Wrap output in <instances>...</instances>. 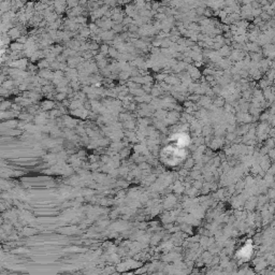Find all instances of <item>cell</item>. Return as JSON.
<instances>
[{
  "instance_id": "cell-1",
  "label": "cell",
  "mask_w": 275,
  "mask_h": 275,
  "mask_svg": "<svg viewBox=\"0 0 275 275\" xmlns=\"http://www.w3.org/2000/svg\"><path fill=\"white\" fill-rule=\"evenodd\" d=\"M185 151L178 145H169L162 151V159L168 165H178L185 157Z\"/></svg>"
}]
</instances>
